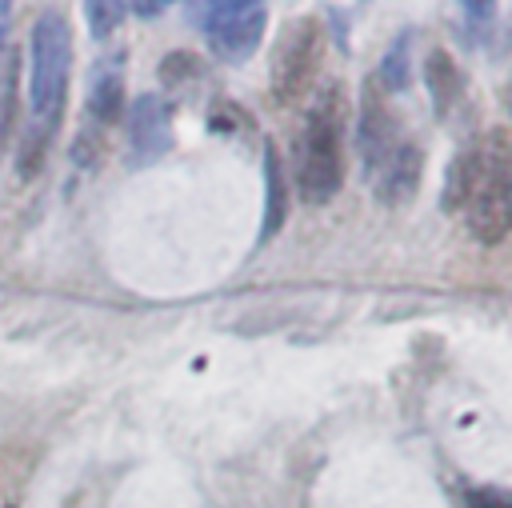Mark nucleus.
Listing matches in <instances>:
<instances>
[{"instance_id":"obj_1","label":"nucleus","mask_w":512,"mask_h":508,"mask_svg":"<svg viewBox=\"0 0 512 508\" xmlns=\"http://www.w3.org/2000/svg\"><path fill=\"white\" fill-rule=\"evenodd\" d=\"M68 64H72V36L60 8H40L32 36H28V104L32 124L20 144V176L36 172L44 160V148L56 132V120L64 112V88H68Z\"/></svg>"},{"instance_id":"obj_2","label":"nucleus","mask_w":512,"mask_h":508,"mask_svg":"<svg viewBox=\"0 0 512 508\" xmlns=\"http://www.w3.org/2000/svg\"><path fill=\"white\" fill-rule=\"evenodd\" d=\"M348 124H352V104L344 84L340 80L320 84L304 116L300 160H296V188L304 204H328L340 192L348 168Z\"/></svg>"},{"instance_id":"obj_3","label":"nucleus","mask_w":512,"mask_h":508,"mask_svg":"<svg viewBox=\"0 0 512 508\" xmlns=\"http://www.w3.org/2000/svg\"><path fill=\"white\" fill-rule=\"evenodd\" d=\"M508 188H512V136H508V128H492L488 136H480V172H476L472 196L464 204L468 232L484 248H492L508 236V220H512Z\"/></svg>"},{"instance_id":"obj_4","label":"nucleus","mask_w":512,"mask_h":508,"mask_svg":"<svg viewBox=\"0 0 512 508\" xmlns=\"http://www.w3.org/2000/svg\"><path fill=\"white\" fill-rule=\"evenodd\" d=\"M320 56H324V24L316 16H300L292 20V28L280 36L276 52H272V100L280 108L296 104L304 92H312L316 72H320Z\"/></svg>"},{"instance_id":"obj_5","label":"nucleus","mask_w":512,"mask_h":508,"mask_svg":"<svg viewBox=\"0 0 512 508\" xmlns=\"http://www.w3.org/2000/svg\"><path fill=\"white\" fill-rule=\"evenodd\" d=\"M188 20L200 24L212 52L224 60H248L264 36L268 8L248 0H224V4H188Z\"/></svg>"},{"instance_id":"obj_6","label":"nucleus","mask_w":512,"mask_h":508,"mask_svg":"<svg viewBox=\"0 0 512 508\" xmlns=\"http://www.w3.org/2000/svg\"><path fill=\"white\" fill-rule=\"evenodd\" d=\"M400 140L404 136H400V120L388 104V92L380 88L376 76H368L360 84V108H356V152H360L364 172L376 176Z\"/></svg>"},{"instance_id":"obj_7","label":"nucleus","mask_w":512,"mask_h":508,"mask_svg":"<svg viewBox=\"0 0 512 508\" xmlns=\"http://www.w3.org/2000/svg\"><path fill=\"white\" fill-rule=\"evenodd\" d=\"M124 124H128V160L136 168L160 160L172 148V112L156 92L136 96L124 112Z\"/></svg>"},{"instance_id":"obj_8","label":"nucleus","mask_w":512,"mask_h":508,"mask_svg":"<svg viewBox=\"0 0 512 508\" xmlns=\"http://www.w3.org/2000/svg\"><path fill=\"white\" fill-rule=\"evenodd\" d=\"M420 172H424V148L404 136V140L396 144V152L384 160V168L372 176L376 196H380L384 204H404V200L420 188Z\"/></svg>"},{"instance_id":"obj_9","label":"nucleus","mask_w":512,"mask_h":508,"mask_svg":"<svg viewBox=\"0 0 512 508\" xmlns=\"http://www.w3.org/2000/svg\"><path fill=\"white\" fill-rule=\"evenodd\" d=\"M476 172H480V136L464 140L460 152L452 156L448 172H444V192H440L444 212H464V204L472 196V184H476Z\"/></svg>"},{"instance_id":"obj_10","label":"nucleus","mask_w":512,"mask_h":508,"mask_svg":"<svg viewBox=\"0 0 512 508\" xmlns=\"http://www.w3.org/2000/svg\"><path fill=\"white\" fill-rule=\"evenodd\" d=\"M424 84H428V96H432V112L436 116H448L456 108V100H460L464 76H460L456 60L444 48H432L424 56Z\"/></svg>"},{"instance_id":"obj_11","label":"nucleus","mask_w":512,"mask_h":508,"mask_svg":"<svg viewBox=\"0 0 512 508\" xmlns=\"http://www.w3.org/2000/svg\"><path fill=\"white\" fill-rule=\"evenodd\" d=\"M116 120H124V80L116 72H100V76H92V88H88L84 124L108 132Z\"/></svg>"},{"instance_id":"obj_12","label":"nucleus","mask_w":512,"mask_h":508,"mask_svg":"<svg viewBox=\"0 0 512 508\" xmlns=\"http://www.w3.org/2000/svg\"><path fill=\"white\" fill-rule=\"evenodd\" d=\"M264 180H268V200H264V232L260 240H272L288 216V176H284V164H280V152L276 144L268 140L264 144Z\"/></svg>"},{"instance_id":"obj_13","label":"nucleus","mask_w":512,"mask_h":508,"mask_svg":"<svg viewBox=\"0 0 512 508\" xmlns=\"http://www.w3.org/2000/svg\"><path fill=\"white\" fill-rule=\"evenodd\" d=\"M20 52L4 48L0 52V152L16 128V104H20Z\"/></svg>"},{"instance_id":"obj_14","label":"nucleus","mask_w":512,"mask_h":508,"mask_svg":"<svg viewBox=\"0 0 512 508\" xmlns=\"http://www.w3.org/2000/svg\"><path fill=\"white\" fill-rule=\"evenodd\" d=\"M412 32H400L392 44H388V52H384V60H380V72H376V80H380V88H392V92H400V88H408V76H412Z\"/></svg>"},{"instance_id":"obj_15","label":"nucleus","mask_w":512,"mask_h":508,"mask_svg":"<svg viewBox=\"0 0 512 508\" xmlns=\"http://www.w3.org/2000/svg\"><path fill=\"white\" fill-rule=\"evenodd\" d=\"M124 4H84V16H88V32L92 36H108L120 20H124Z\"/></svg>"},{"instance_id":"obj_16","label":"nucleus","mask_w":512,"mask_h":508,"mask_svg":"<svg viewBox=\"0 0 512 508\" xmlns=\"http://www.w3.org/2000/svg\"><path fill=\"white\" fill-rule=\"evenodd\" d=\"M464 500H468V508H512V496L504 492V488H468L464 492Z\"/></svg>"},{"instance_id":"obj_17","label":"nucleus","mask_w":512,"mask_h":508,"mask_svg":"<svg viewBox=\"0 0 512 508\" xmlns=\"http://www.w3.org/2000/svg\"><path fill=\"white\" fill-rule=\"evenodd\" d=\"M8 24H12V4H0V52H4V40H8Z\"/></svg>"},{"instance_id":"obj_18","label":"nucleus","mask_w":512,"mask_h":508,"mask_svg":"<svg viewBox=\"0 0 512 508\" xmlns=\"http://www.w3.org/2000/svg\"><path fill=\"white\" fill-rule=\"evenodd\" d=\"M128 12H136V16H160V12H164V4H132Z\"/></svg>"}]
</instances>
